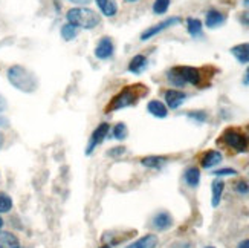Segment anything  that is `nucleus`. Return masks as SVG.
<instances>
[{
  "label": "nucleus",
  "instance_id": "423d86ee",
  "mask_svg": "<svg viewBox=\"0 0 249 248\" xmlns=\"http://www.w3.org/2000/svg\"><path fill=\"white\" fill-rule=\"evenodd\" d=\"M180 23V17H168L167 20L164 21H160V23L155 25V26H150L148 29H145L142 34H141V40L142 41H147L150 38H153L155 36H158L159 32L162 31H165L171 26H175V25H179Z\"/></svg>",
  "mask_w": 249,
  "mask_h": 248
},
{
  "label": "nucleus",
  "instance_id": "a211bd4d",
  "mask_svg": "<svg viewBox=\"0 0 249 248\" xmlns=\"http://www.w3.org/2000/svg\"><path fill=\"white\" fill-rule=\"evenodd\" d=\"M187 31L188 34L194 38H199L203 36V25L199 19H194V17H188L187 19Z\"/></svg>",
  "mask_w": 249,
  "mask_h": 248
},
{
  "label": "nucleus",
  "instance_id": "473e14b6",
  "mask_svg": "<svg viewBox=\"0 0 249 248\" xmlns=\"http://www.w3.org/2000/svg\"><path fill=\"white\" fill-rule=\"evenodd\" d=\"M8 126H9V120L3 115H0V127H8Z\"/></svg>",
  "mask_w": 249,
  "mask_h": 248
},
{
  "label": "nucleus",
  "instance_id": "72a5a7b5",
  "mask_svg": "<svg viewBox=\"0 0 249 248\" xmlns=\"http://www.w3.org/2000/svg\"><path fill=\"white\" fill-rule=\"evenodd\" d=\"M237 248H249V239H245V241H242Z\"/></svg>",
  "mask_w": 249,
  "mask_h": 248
},
{
  "label": "nucleus",
  "instance_id": "4be33fe9",
  "mask_svg": "<svg viewBox=\"0 0 249 248\" xmlns=\"http://www.w3.org/2000/svg\"><path fill=\"white\" fill-rule=\"evenodd\" d=\"M141 164L148 169H160L164 164H167V158L164 156H145L141 159Z\"/></svg>",
  "mask_w": 249,
  "mask_h": 248
},
{
  "label": "nucleus",
  "instance_id": "ea45409f",
  "mask_svg": "<svg viewBox=\"0 0 249 248\" xmlns=\"http://www.w3.org/2000/svg\"><path fill=\"white\" fill-rule=\"evenodd\" d=\"M2 225H3V221H2V218H0V229H2Z\"/></svg>",
  "mask_w": 249,
  "mask_h": 248
},
{
  "label": "nucleus",
  "instance_id": "cd10ccee",
  "mask_svg": "<svg viewBox=\"0 0 249 248\" xmlns=\"http://www.w3.org/2000/svg\"><path fill=\"white\" fill-rule=\"evenodd\" d=\"M213 175L214 176H235L237 172L234 169H220V170H214Z\"/></svg>",
  "mask_w": 249,
  "mask_h": 248
},
{
  "label": "nucleus",
  "instance_id": "6ab92c4d",
  "mask_svg": "<svg viewBox=\"0 0 249 248\" xmlns=\"http://www.w3.org/2000/svg\"><path fill=\"white\" fill-rule=\"evenodd\" d=\"M0 248H20L17 236L9 231H0Z\"/></svg>",
  "mask_w": 249,
  "mask_h": 248
},
{
  "label": "nucleus",
  "instance_id": "7ed1b4c3",
  "mask_svg": "<svg viewBox=\"0 0 249 248\" xmlns=\"http://www.w3.org/2000/svg\"><path fill=\"white\" fill-rule=\"evenodd\" d=\"M68 23L83 28V29H93L101 23V17L98 13H95L93 9H89L86 6L72 8L68 11Z\"/></svg>",
  "mask_w": 249,
  "mask_h": 248
},
{
  "label": "nucleus",
  "instance_id": "aec40b11",
  "mask_svg": "<svg viewBox=\"0 0 249 248\" xmlns=\"http://www.w3.org/2000/svg\"><path fill=\"white\" fill-rule=\"evenodd\" d=\"M213 199H211V206L213 207H219L220 204V199H222V195H223V190H225V182L222 179H215L213 182Z\"/></svg>",
  "mask_w": 249,
  "mask_h": 248
},
{
  "label": "nucleus",
  "instance_id": "e433bc0d",
  "mask_svg": "<svg viewBox=\"0 0 249 248\" xmlns=\"http://www.w3.org/2000/svg\"><path fill=\"white\" fill-rule=\"evenodd\" d=\"M3 143H5V138H3V134H0V147L3 146Z\"/></svg>",
  "mask_w": 249,
  "mask_h": 248
},
{
  "label": "nucleus",
  "instance_id": "39448f33",
  "mask_svg": "<svg viewBox=\"0 0 249 248\" xmlns=\"http://www.w3.org/2000/svg\"><path fill=\"white\" fill-rule=\"evenodd\" d=\"M222 141L228 147L234 149L235 152H246L249 147V138L235 127L226 129L222 134Z\"/></svg>",
  "mask_w": 249,
  "mask_h": 248
},
{
  "label": "nucleus",
  "instance_id": "9b49d317",
  "mask_svg": "<svg viewBox=\"0 0 249 248\" xmlns=\"http://www.w3.org/2000/svg\"><path fill=\"white\" fill-rule=\"evenodd\" d=\"M171 225H173V218H171V214L167 211H159L153 218V227L159 231L168 230Z\"/></svg>",
  "mask_w": 249,
  "mask_h": 248
},
{
  "label": "nucleus",
  "instance_id": "f8f14e48",
  "mask_svg": "<svg viewBox=\"0 0 249 248\" xmlns=\"http://www.w3.org/2000/svg\"><path fill=\"white\" fill-rule=\"evenodd\" d=\"M226 20V16L222 14L220 11H215V9H211L207 13V17H205V25L208 28L214 29V28H219L225 23Z\"/></svg>",
  "mask_w": 249,
  "mask_h": 248
},
{
  "label": "nucleus",
  "instance_id": "f3484780",
  "mask_svg": "<svg viewBox=\"0 0 249 248\" xmlns=\"http://www.w3.org/2000/svg\"><path fill=\"white\" fill-rule=\"evenodd\" d=\"M100 11L106 17H115L118 13V5L115 0H95Z\"/></svg>",
  "mask_w": 249,
  "mask_h": 248
},
{
  "label": "nucleus",
  "instance_id": "393cba45",
  "mask_svg": "<svg viewBox=\"0 0 249 248\" xmlns=\"http://www.w3.org/2000/svg\"><path fill=\"white\" fill-rule=\"evenodd\" d=\"M170 8V0H155L153 13L155 14H165Z\"/></svg>",
  "mask_w": 249,
  "mask_h": 248
},
{
  "label": "nucleus",
  "instance_id": "1a4fd4ad",
  "mask_svg": "<svg viewBox=\"0 0 249 248\" xmlns=\"http://www.w3.org/2000/svg\"><path fill=\"white\" fill-rule=\"evenodd\" d=\"M164 96H165V103L170 109H179V107L185 103L188 95L179 89H168V91H165Z\"/></svg>",
  "mask_w": 249,
  "mask_h": 248
},
{
  "label": "nucleus",
  "instance_id": "a19ab883",
  "mask_svg": "<svg viewBox=\"0 0 249 248\" xmlns=\"http://www.w3.org/2000/svg\"><path fill=\"white\" fill-rule=\"evenodd\" d=\"M100 248H110L109 245H103V247H100Z\"/></svg>",
  "mask_w": 249,
  "mask_h": 248
},
{
  "label": "nucleus",
  "instance_id": "9d476101",
  "mask_svg": "<svg viewBox=\"0 0 249 248\" xmlns=\"http://www.w3.org/2000/svg\"><path fill=\"white\" fill-rule=\"evenodd\" d=\"M222 159H223V156L219 150H210V152L203 153V156L200 158V166L203 169H213L214 166L222 163Z\"/></svg>",
  "mask_w": 249,
  "mask_h": 248
},
{
  "label": "nucleus",
  "instance_id": "c756f323",
  "mask_svg": "<svg viewBox=\"0 0 249 248\" xmlns=\"http://www.w3.org/2000/svg\"><path fill=\"white\" fill-rule=\"evenodd\" d=\"M125 152V147L120 146V147H113L110 152H109V156H120Z\"/></svg>",
  "mask_w": 249,
  "mask_h": 248
},
{
  "label": "nucleus",
  "instance_id": "4c0bfd02",
  "mask_svg": "<svg viewBox=\"0 0 249 248\" xmlns=\"http://www.w3.org/2000/svg\"><path fill=\"white\" fill-rule=\"evenodd\" d=\"M243 5H245L246 8H249V0H243Z\"/></svg>",
  "mask_w": 249,
  "mask_h": 248
},
{
  "label": "nucleus",
  "instance_id": "79ce46f5",
  "mask_svg": "<svg viewBox=\"0 0 249 248\" xmlns=\"http://www.w3.org/2000/svg\"><path fill=\"white\" fill-rule=\"evenodd\" d=\"M207 248H214V247H207Z\"/></svg>",
  "mask_w": 249,
  "mask_h": 248
},
{
  "label": "nucleus",
  "instance_id": "6e6552de",
  "mask_svg": "<svg viewBox=\"0 0 249 248\" xmlns=\"http://www.w3.org/2000/svg\"><path fill=\"white\" fill-rule=\"evenodd\" d=\"M115 54V45H113V40L110 37H103L98 43H96V48H95V57L98 60H109L113 57Z\"/></svg>",
  "mask_w": 249,
  "mask_h": 248
},
{
  "label": "nucleus",
  "instance_id": "f704fd0d",
  "mask_svg": "<svg viewBox=\"0 0 249 248\" xmlns=\"http://www.w3.org/2000/svg\"><path fill=\"white\" fill-rule=\"evenodd\" d=\"M242 21H243V23H246V25H249V13H245L242 16Z\"/></svg>",
  "mask_w": 249,
  "mask_h": 248
},
{
  "label": "nucleus",
  "instance_id": "5701e85b",
  "mask_svg": "<svg viewBox=\"0 0 249 248\" xmlns=\"http://www.w3.org/2000/svg\"><path fill=\"white\" fill-rule=\"evenodd\" d=\"M127 135H128V129H127V126L124 123H118V124L113 126V129H112V136L115 139H120V141H123V139L127 138Z\"/></svg>",
  "mask_w": 249,
  "mask_h": 248
},
{
  "label": "nucleus",
  "instance_id": "20e7f679",
  "mask_svg": "<svg viewBox=\"0 0 249 248\" xmlns=\"http://www.w3.org/2000/svg\"><path fill=\"white\" fill-rule=\"evenodd\" d=\"M8 80L9 83L23 92H32L37 88V78L23 66H13L8 71Z\"/></svg>",
  "mask_w": 249,
  "mask_h": 248
},
{
  "label": "nucleus",
  "instance_id": "b1692460",
  "mask_svg": "<svg viewBox=\"0 0 249 248\" xmlns=\"http://www.w3.org/2000/svg\"><path fill=\"white\" fill-rule=\"evenodd\" d=\"M77 34H78L77 26H73L71 23L63 25V28H61V37L64 40H73L75 37H77Z\"/></svg>",
  "mask_w": 249,
  "mask_h": 248
},
{
  "label": "nucleus",
  "instance_id": "dca6fc26",
  "mask_svg": "<svg viewBox=\"0 0 249 248\" xmlns=\"http://www.w3.org/2000/svg\"><path fill=\"white\" fill-rule=\"evenodd\" d=\"M231 54L235 57V60L245 64L249 61V43H240L231 48Z\"/></svg>",
  "mask_w": 249,
  "mask_h": 248
},
{
  "label": "nucleus",
  "instance_id": "ddd939ff",
  "mask_svg": "<svg viewBox=\"0 0 249 248\" xmlns=\"http://www.w3.org/2000/svg\"><path fill=\"white\" fill-rule=\"evenodd\" d=\"M148 66V60L145 56H142V54H138V56H135L132 60H130L128 63V72H132V74H141V72H144Z\"/></svg>",
  "mask_w": 249,
  "mask_h": 248
},
{
  "label": "nucleus",
  "instance_id": "a878e982",
  "mask_svg": "<svg viewBox=\"0 0 249 248\" xmlns=\"http://www.w3.org/2000/svg\"><path fill=\"white\" fill-rule=\"evenodd\" d=\"M13 209V199L5 193H0V213H8Z\"/></svg>",
  "mask_w": 249,
  "mask_h": 248
},
{
  "label": "nucleus",
  "instance_id": "58836bf2",
  "mask_svg": "<svg viewBox=\"0 0 249 248\" xmlns=\"http://www.w3.org/2000/svg\"><path fill=\"white\" fill-rule=\"evenodd\" d=\"M125 2H128V3H133V2H138V0H125Z\"/></svg>",
  "mask_w": 249,
  "mask_h": 248
},
{
  "label": "nucleus",
  "instance_id": "f03ea898",
  "mask_svg": "<svg viewBox=\"0 0 249 248\" xmlns=\"http://www.w3.org/2000/svg\"><path fill=\"white\" fill-rule=\"evenodd\" d=\"M148 89L147 86L144 84H133V86H125V88L120 92L116 94L110 104L107 106V112H113V111H120V109H124V107H128V106H133L138 103V100L141 96L147 95Z\"/></svg>",
  "mask_w": 249,
  "mask_h": 248
},
{
  "label": "nucleus",
  "instance_id": "0eeeda50",
  "mask_svg": "<svg viewBox=\"0 0 249 248\" xmlns=\"http://www.w3.org/2000/svg\"><path fill=\"white\" fill-rule=\"evenodd\" d=\"M109 131H110V126L107 123H101L98 127L95 129V131L92 132V135H90V138H89L88 149H86V155H90L95 150V147L104 141L107 134H109Z\"/></svg>",
  "mask_w": 249,
  "mask_h": 248
},
{
  "label": "nucleus",
  "instance_id": "4468645a",
  "mask_svg": "<svg viewBox=\"0 0 249 248\" xmlns=\"http://www.w3.org/2000/svg\"><path fill=\"white\" fill-rule=\"evenodd\" d=\"M147 111H148L150 115H153L156 118H167L168 116L167 106L162 103V101H159V100H151V101H148Z\"/></svg>",
  "mask_w": 249,
  "mask_h": 248
},
{
  "label": "nucleus",
  "instance_id": "412c9836",
  "mask_svg": "<svg viewBox=\"0 0 249 248\" xmlns=\"http://www.w3.org/2000/svg\"><path fill=\"white\" fill-rule=\"evenodd\" d=\"M187 186L190 187H197L200 182V170L197 167H190L185 170V175H183Z\"/></svg>",
  "mask_w": 249,
  "mask_h": 248
},
{
  "label": "nucleus",
  "instance_id": "2f4dec72",
  "mask_svg": "<svg viewBox=\"0 0 249 248\" xmlns=\"http://www.w3.org/2000/svg\"><path fill=\"white\" fill-rule=\"evenodd\" d=\"M69 2L75 3V5H81V6H86V5H89L92 0H69Z\"/></svg>",
  "mask_w": 249,
  "mask_h": 248
},
{
  "label": "nucleus",
  "instance_id": "c85d7f7f",
  "mask_svg": "<svg viewBox=\"0 0 249 248\" xmlns=\"http://www.w3.org/2000/svg\"><path fill=\"white\" fill-rule=\"evenodd\" d=\"M235 190L240 193V195H249V184L246 181H239L235 184Z\"/></svg>",
  "mask_w": 249,
  "mask_h": 248
},
{
  "label": "nucleus",
  "instance_id": "7c9ffc66",
  "mask_svg": "<svg viewBox=\"0 0 249 248\" xmlns=\"http://www.w3.org/2000/svg\"><path fill=\"white\" fill-rule=\"evenodd\" d=\"M6 107H8V103L5 100V96L3 95H0V114L5 112L6 111Z\"/></svg>",
  "mask_w": 249,
  "mask_h": 248
},
{
  "label": "nucleus",
  "instance_id": "2eb2a0df",
  "mask_svg": "<svg viewBox=\"0 0 249 248\" xmlns=\"http://www.w3.org/2000/svg\"><path fill=\"white\" fill-rule=\"evenodd\" d=\"M158 245V236L156 234H145L141 239L132 242L125 248H156Z\"/></svg>",
  "mask_w": 249,
  "mask_h": 248
},
{
  "label": "nucleus",
  "instance_id": "f257e3e1",
  "mask_svg": "<svg viewBox=\"0 0 249 248\" xmlns=\"http://www.w3.org/2000/svg\"><path fill=\"white\" fill-rule=\"evenodd\" d=\"M167 78L173 86H176V88H183L185 84H193L200 88V86L205 84L203 71L199 68H193V66L171 68L167 74Z\"/></svg>",
  "mask_w": 249,
  "mask_h": 248
},
{
  "label": "nucleus",
  "instance_id": "c9c22d12",
  "mask_svg": "<svg viewBox=\"0 0 249 248\" xmlns=\"http://www.w3.org/2000/svg\"><path fill=\"white\" fill-rule=\"evenodd\" d=\"M245 84H249V68L246 69V74H245V80H243Z\"/></svg>",
  "mask_w": 249,
  "mask_h": 248
},
{
  "label": "nucleus",
  "instance_id": "bb28decb",
  "mask_svg": "<svg viewBox=\"0 0 249 248\" xmlns=\"http://www.w3.org/2000/svg\"><path fill=\"white\" fill-rule=\"evenodd\" d=\"M187 115H188V118H191V120H194L196 123H205V121L208 120V115H207V112H203V111L188 112Z\"/></svg>",
  "mask_w": 249,
  "mask_h": 248
}]
</instances>
